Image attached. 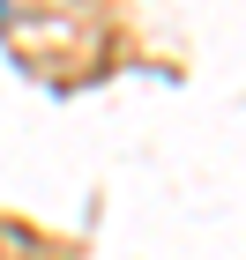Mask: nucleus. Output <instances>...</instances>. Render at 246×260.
Instances as JSON below:
<instances>
[]
</instances>
